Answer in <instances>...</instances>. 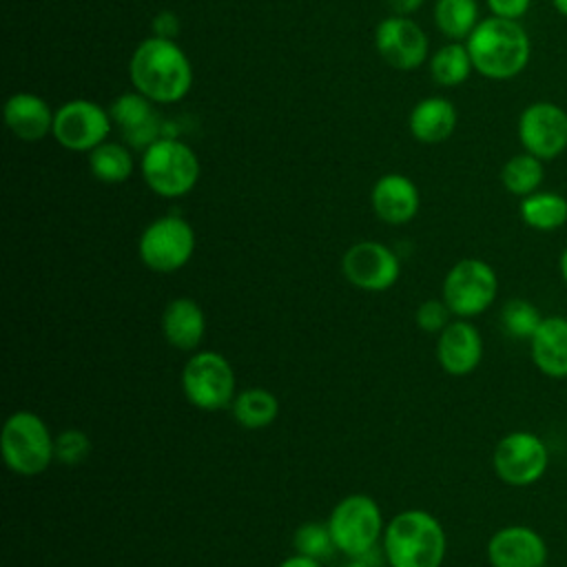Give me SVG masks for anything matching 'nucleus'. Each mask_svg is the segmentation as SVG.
Listing matches in <instances>:
<instances>
[{"instance_id":"nucleus-15","label":"nucleus","mask_w":567,"mask_h":567,"mask_svg":"<svg viewBox=\"0 0 567 567\" xmlns=\"http://www.w3.org/2000/svg\"><path fill=\"white\" fill-rule=\"evenodd\" d=\"M492 567H545L547 543L529 525H505L496 529L485 547Z\"/></svg>"},{"instance_id":"nucleus-34","label":"nucleus","mask_w":567,"mask_h":567,"mask_svg":"<svg viewBox=\"0 0 567 567\" xmlns=\"http://www.w3.org/2000/svg\"><path fill=\"white\" fill-rule=\"evenodd\" d=\"M177 31V20L173 13L164 11V13H157L155 16V22H153V35H162V38H173Z\"/></svg>"},{"instance_id":"nucleus-29","label":"nucleus","mask_w":567,"mask_h":567,"mask_svg":"<svg viewBox=\"0 0 567 567\" xmlns=\"http://www.w3.org/2000/svg\"><path fill=\"white\" fill-rule=\"evenodd\" d=\"M292 549L319 563L332 560V556L337 554V545L332 540L328 523H317V520H308L295 529Z\"/></svg>"},{"instance_id":"nucleus-32","label":"nucleus","mask_w":567,"mask_h":567,"mask_svg":"<svg viewBox=\"0 0 567 567\" xmlns=\"http://www.w3.org/2000/svg\"><path fill=\"white\" fill-rule=\"evenodd\" d=\"M450 317H454V315L450 312V308L443 299H425L419 303L414 321L423 332L439 334L452 321Z\"/></svg>"},{"instance_id":"nucleus-8","label":"nucleus","mask_w":567,"mask_h":567,"mask_svg":"<svg viewBox=\"0 0 567 567\" xmlns=\"http://www.w3.org/2000/svg\"><path fill=\"white\" fill-rule=\"evenodd\" d=\"M235 383L230 361L215 350H197L182 370V392L186 401L204 412L230 408L237 394Z\"/></svg>"},{"instance_id":"nucleus-16","label":"nucleus","mask_w":567,"mask_h":567,"mask_svg":"<svg viewBox=\"0 0 567 567\" xmlns=\"http://www.w3.org/2000/svg\"><path fill=\"white\" fill-rule=\"evenodd\" d=\"M111 122L117 126L124 142L133 148H148L153 142L164 137L162 120L155 109V102L144 97L137 91L117 95L109 106Z\"/></svg>"},{"instance_id":"nucleus-33","label":"nucleus","mask_w":567,"mask_h":567,"mask_svg":"<svg viewBox=\"0 0 567 567\" xmlns=\"http://www.w3.org/2000/svg\"><path fill=\"white\" fill-rule=\"evenodd\" d=\"M485 2L492 16L507 18V20H520L532 7V0H485Z\"/></svg>"},{"instance_id":"nucleus-37","label":"nucleus","mask_w":567,"mask_h":567,"mask_svg":"<svg viewBox=\"0 0 567 567\" xmlns=\"http://www.w3.org/2000/svg\"><path fill=\"white\" fill-rule=\"evenodd\" d=\"M558 270H560V277H563L565 286H567V246L563 248V252L558 257Z\"/></svg>"},{"instance_id":"nucleus-9","label":"nucleus","mask_w":567,"mask_h":567,"mask_svg":"<svg viewBox=\"0 0 567 567\" xmlns=\"http://www.w3.org/2000/svg\"><path fill=\"white\" fill-rule=\"evenodd\" d=\"M195 246L197 239L193 226L179 215H164L153 219L142 230L137 255L148 270L157 275H171L190 261Z\"/></svg>"},{"instance_id":"nucleus-5","label":"nucleus","mask_w":567,"mask_h":567,"mask_svg":"<svg viewBox=\"0 0 567 567\" xmlns=\"http://www.w3.org/2000/svg\"><path fill=\"white\" fill-rule=\"evenodd\" d=\"M326 523L330 527L337 551L346 558L370 560L385 532L381 507L368 494H348L341 498L332 507Z\"/></svg>"},{"instance_id":"nucleus-6","label":"nucleus","mask_w":567,"mask_h":567,"mask_svg":"<svg viewBox=\"0 0 567 567\" xmlns=\"http://www.w3.org/2000/svg\"><path fill=\"white\" fill-rule=\"evenodd\" d=\"M142 177L159 197H184L199 179L197 153L186 142L164 135L142 151Z\"/></svg>"},{"instance_id":"nucleus-1","label":"nucleus","mask_w":567,"mask_h":567,"mask_svg":"<svg viewBox=\"0 0 567 567\" xmlns=\"http://www.w3.org/2000/svg\"><path fill=\"white\" fill-rule=\"evenodd\" d=\"M128 78L137 93L155 104H173L188 95L193 66L173 38L151 35L142 40L128 62Z\"/></svg>"},{"instance_id":"nucleus-10","label":"nucleus","mask_w":567,"mask_h":567,"mask_svg":"<svg viewBox=\"0 0 567 567\" xmlns=\"http://www.w3.org/2000/svg\"><path fill=\"white\" fill-rule=\"evenodd\" d=\"M549 465L545 441L529 430H514L498 439L492 452L496 476L509 487H527L540 481Z\"/></svg>"},{"instance_id":"nucleus-14","label":"nucleus","mask_w":567,"mask_h":567,"mask_svg":"<svg viewBox=\"0 0 567 567\" xmlns=\"http://www.w3.org/2000/svg\"><path fill=\"white\" fill-rule=\"evenodd\" d=\"M374 47L379 55L396 71L419 69L427 58V35L408 16H392L377 24Z\"/></svg>"},{"instance_id":"nucleus-28","label":"nucleus","mask_w":567,"mask_h":567,"mask_svg":"<svg viewBox=\"0 0 567 567\" xmlns=\"http://www.w3.org/2000/svg\"><path fill=\"white\" fill-rule=\"evenodd\" d=\"M474 71L465 42H447L430 55L432 80L441 86H458Z\"/></svg>"},{"instance_id":"nucleus-17","label":"nucleus","mask_w":567,"mask_h":567,"mask_svg":"<svg viewBox=\"0 0 567 567\" xmlns=\"http://www.w3.org/2000/svg\"><path fill=\"white\" fill-rule=\"evenodd\" d=\"M434 352L443 372L467 377L483 361V337L470 319H454L436 334Z\"/></svg>"},{"instance_id":"nucleus-11","label":"nucleus","mask_w":567,"mask_h":567,"mask_svg":"<svg viewBox=\"0 0 567 567\" xmlns=\"http://www.w3.org/2000/svg\"><path fill=\"white\" fill-rule=\"evenodd\" d=\"M523 151L543 162H551L567 151V111L549 100L527 104L516 124Z\"/></svg>"},{"instance_id":"nucleus-2","label":"nucleus","mask_w":567,"mask_h":567,"mask_svg":"<svg viewBox=\"0 0 567 567\" xmlns=\"http://www.w3.org/2000/svg\"><path fill=\"white\" fill-rule=\"evenodd\" d=\"M474 71L487 80H512L520 75L532 58V42L520 20L481 18L465 40Z\"/></svg>"},{"instance_id":"nucleus-18","label":"nucleus","mask_w":567,"mask_h":567,"mask_svg":"<svg viewBox=\"0 0 567 567\" xmlns=\"http://www.w3.org/2000/svg\"><path fill=\"white\" fill-rule=\"evenodd\" d=\"M370 204L381 221L401 226L416 217L421 195L410 177L401 173H385L374 182L370 190Z\"/></svg>"},{"instance_id":"nucleus-26","label":"nucleus","mask_w":567,"mask_h":567,"mask_svg":"<svg viewBox=\"0 0 567 567\" xmlns=\"http://www.w3.org/2000/svg\"><path fill=\"white\" fill-rule=\"evenodd\" d=\"M133 155L126 144L102 142L89 151V168L102 184H122L133 175Z\"/></svg>"},{"instance_id":"nucleus-13","label":"nucleus","mask_w":567,"mask_h":567,"mask_svg":"<svg viewBox=\"0 0 567 567\" xmlns=\"http://www.w3.org/2000/svg\"><path fill=\"white\" fill-rule=\"evenodd\" d=\"M341 272L363 292H385L401 275V261L385 244L363 239L352 244L341 257Z\"/></svg>"},{"instance_id":"nucleus-27","label":"nucleus","mask_w":567,"mask_h":567,"mask_svg":"<svg viewBox=\"0 0 567 567\" xmlns=\"http://www.w3.org/2000/svg\"><path fill=\"white\" fill-rule=\"evenodd\" d=\"M545 179V166L543 159L534 157L532 153L523 151L512 155L503 168H501V184L509 195L527 197L536 190H540V184Z\"/></svg>"},{"instance_id":"nucleus-20","label":"nucleus","mask_w":567,"mask_h":567,"mask_svg":"<svg viewBox=\"0 0 567 567\" xmlns=\"http://www.w3.org/2000/svg\"><path fill=\"white\" fill-rule=\"evenodd\" d=\"M55 111L35 93H13L4 102L7 128L22 142H38L53 131Z\"/></svg>"},{"instance_id":"nucleus-21","label":"nucleus","mask_w":567,"mask_h":567,"mask_svg":"<svg viewBox=\"0 0 567 567\" xmlns=\"http://www.w3.org/2000/svg\"><path fill=\"white\" fill-rule=\"evenodd\" d=\"M529 357L536 370L549 379H567V319L545 317L529 339Z\"/></svg>"},{"instance_id":"nucleus-12","label":"nucleus","mask_w":567,"mask_h":567,"mask_svg":"<svg viewBox=\"0 0 567 567\" xmlns=\"http://www.w3.org/2000/svg\"><path fill=\"white\" fill-rule=\"evenodd\" d=\"M109 109L100 106L93 100H69L55 109L53 131L55 142L66 151H93L111 133Z\"/></svg>"},{"instance_id":"nucleus-3","label":"nucleus","mask_w":567,"mask_h":567,"mask_svg":"<svg viewBox=\"0 0 567 567\" xmlns=\"http://www.w3.org/2000/svg\"><path fill=\"white\" fill-rule=\"evenodd\" d=\"M381 547L390 567H441L447 554V534L434 514L412 507L392 516Z\"/></svg>"},{"instance_id":"nucleus-36","label":"nucleus","mask_w":567,"mask_h":567,"mask_svg":"<svg viewBox=\"0 0 567 567\" xmlns=\"http://www.w3.org/2000/svg\"><path fill=\"white\" fill-rule=\"evenodd\" d=\"M423 2H425V0H388V4L392 7V11H394L396 16H410V13H414Z\"/></svg>"},{"instance_id":"nucleus-7","label":"nucleus","mask_w":567,"mask_h":567,"mask_svg":"<svg viewBox=\"0 0 567 567\" xmlns=\"http://www.w3.org/2000/svg\"><path fill=\"white\" fill-rule=\"evenodd\" d=\"M496 295V270L478 257L458 259L447 270L441 286V299L456 319H474L483 315L494 303Z\"/></svg>"},{"instance_id":"nucleus-23","label":"nucleus","mask_w":567,"mask_h":567,"mask_svg":"<svg viewBox=\"0 0 567 567\" xmlns=\"http://www.w3.org/2000/svg\"><path fill=\"white\" fill-rule=\"evenodd\" d=\"M520 221L540 233L558 230L567 224V197L554 190H536L518 204Z\"/></svg>"},{"instance_id":"nucleus-22","label":"nucleus","mask_w":567,"mask_h":567,"mask_svg":"<svg viewBox=\"0 0 567 567\" xmlns=\"http://www.w3.org/2000/svg\"><path fill=\"white\" fill-rule=\"evenodd\" d=\"M458 122L456 106L441 95L419 100L408 117V128L414 140L421 144H441L445 142Z\"/></svg>"},{"instance_id":"nucleus-4","label":"nucleus","mask_w":567,"mask_h":567,"mask_svg":"<svg viewBox=\"0 0 567 567\" xmlns=\"http://www.w3.org/2000/svg\"><path fill=\"white\" fill-rule=\"evenodd\" d=\"M55 434L44 419L31 410H18L7 416L0 434L4 465L18 476H40L55 461Z\"/></svg>"},{"instance_id":"nucleus-25","label":"nucleus","mask_w":567,"mask_h":567,"mask_svg":"<svg viewBox=\"0 0 567 567\" xmlns=\"http://www.w3.org/2000/svg\"><path fill=\"white\" fill-rule=\"evenodd\" d=\"M481 22L476 0H436L434 24L450 42H465Z\"/></svg>"},{"instance_id":"nucleus-19","label":"nucleus","mask_w":567,"mask_h":567,"mask_svg":"<svg viewBox=\"0 0 567 567\" xmlns=\"http://www.w3.org/2000/svg\"><path fill=\"white\" fill-rule=\"evenodd\" d=\"M159 326L171 348L193 352L206 334V315L195 299L175 297L166 303Z\"/></svg>"},{"instance_id":"nucleus-31","label":"nucleus","mask_w":567,"mask_h":567,"mask_svg":"<svg viewBox=\"0 0 567 567\" xmlns=\"http://www.w3.org/2000/svg\"><path fill=\"white\" fill-rule=\"evenodd\" d=\"M55 461L69 467H75L84 463L91 454V439L84 430L78 427H66L55 434Z\"/></svg>"},{"instance_id":"nucleus-24","label":"nucleus","mask_w":567,"mask_h":567,"mask_svg":"<svg viewBox=\"0 0 567 567\" xmlns=\"http://www.w3.org/2000/svg\"><path fill=\"white\" fill-rule=\"evenodd\" d=\"M233 419L246 430L268 427L279 414V399L266 388H248L235 394L230 403Z\"/></svg>"},{"instance_id":"nucleus-35","label":"nucleus","mask_w":567,"mask_h":567,"mask_svg":"<svg viewBox=\"0 0 567 567\" xmlns=\"http://www.w3.org/2000/svg\"><path fill=\"white\" fill-rule=\"evenodd\" d=\"M277 567H323V563H319V560H315V558H308V556L295 551L292 556L284 558Z\"/></svg>"},{"instance_id":"nucleus-30","label":"nucleus","mask_w":567,"mask_h":567,"mask_svg":"<svg viewBox=\"0 0 567 567\" xmlns=\"http://www.w3.org/2000/svg\"><path fill=\"white\" fill-rule=\"evenodd\" d=\"M543 319L545 317L540 315L538 306L527 301V299H520V297L507 299L505 306L501 308L503 330L514 339H527L529 341L534 337V332L538 330Z\"/></svg>"},{"instance_id":"nucleus-39","label":"nucleus","mask_w":567,"mask_h":567,"mask_svg":"<svg viewBox=\"0 0 567 567\" xmlns=\"http://www.w3.org/2000/svg\"><path fill=\"white\" fill-rule=\"evenodd\" d=\"M549 2H551V7H554L560 16L567 18V0H549Z\"/></svg>"},{"instance_id":"nucleus-38","label":"nucleus","mask_w":567,"mask_h":567,"mask_svg":"<svg viewBox=\"0 0 567 567\" xmlns=\"http://www.w3.org/2000/svg\"><path fill=\"white\" fill-rule=\"evenodd\" d=\"M337 567H372V563L363 560V558H348V563L337 565Z\"/></svg>"}]
</instances>
